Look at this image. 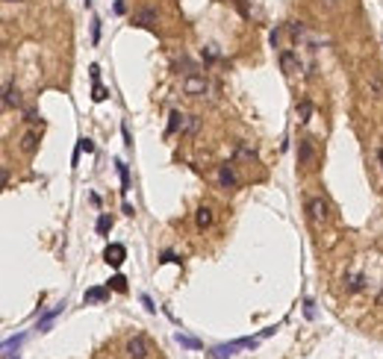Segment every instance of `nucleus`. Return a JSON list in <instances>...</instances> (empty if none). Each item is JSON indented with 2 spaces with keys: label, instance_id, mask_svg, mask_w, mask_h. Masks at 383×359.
<instances>
[{
  "label": "nucleus",
  "instance_id": "1",
  "mask_svg": "<svg viewBox=\"0 0 383 359\" xmlns=\"http://www.w3.org/2000/svg\"><path fill=\"white\" fill-rule=\"evenodd\" d=\"M307 215H310V221L316 224V227H324L327 221H330V206H327V200L324 197H310L307 200Z\"/></svg>",
  "mask_w": 383,
  "mask_h": 359
},
{
  "label": "nucleus",
  "instance_id": "2",
  "mask_svg": "<svg viewBox=\"0 0 383 359\" xmlns=\"http://www.w3.org/2000/svg\"><path fill=\"white\" fill-rule=\"evenodd\" d=\"M124 354H127V359H147L150 357V345H147L145 336H133V339L127 342Z\"/></svg>",
  "mask_w": 383,
  "mask_h": 359
},
{
  "label": "nucleus",
  "instance_id": "3",
  "mask_svg": "<svg viewBox=\"0 0 383 359\" xmlns=\"http://www.w3.org/2000/svg\"><path fill=\"white\" fill-rule=\"evenodd\" d=\"M206 80L201 77V74H189L186 80H183V94H189V97H204L206 94Z\"/></svg>",
  "mask_w": 383,
  "mask_h": 359
},
{
  "label": "nucleus",
  "instance_id": "4",
  "mask_svg": "<svg viewBox=\"0 0 383 359\" xmlns=\"http://www.w3.org/2000/svg\"><path fill=\"white\" fill-rule=\"evenodd\" d=\"M298 165L301 168H313L316 165V144H313V138H298Z\"/></svg>",
  "mask_w": 383,
  "mask_h": 359
},
{
  "label": "nucleus",
  "instance_id": "5",
  "mask_svg": "<svg viewBox=\"0 0 383 359\" xmlns=\"http://www.w3.org/2000/svg\"><path fill=\"white\" fill-rule=\"evenodd\" d=\"M218 186L221 189H236L239 186V180H236V171H233V165H218Z\"/></svg>",
  "mask_w": 383,
  "mask_h": 359
},
{
  "label": "nucleus",
  "instance_id": "6",
  "mask_svg": "<svg viewBox=\"0 0 383 359\" xmlns=\"http://www.w3.org/2000/svg\"><path fill=\"white\" fill-rule=\"evenodd\" d=\"M103 259H106L112 268H121V265H124V259H127L124 245H109V248H106V253H103Z\"/></svg>",
  "mask_w": 383,
  "mask_h": 359
},
{
  "label": "nucleus",
  "instance_id": "7",
  "mask_svg": "<svg viewBox=\"0 0 383 359\" xmlns=\"http://www.w3.org/2000/svg\"><path fill=\"white\" fill-rule=\"evenodd\" d=\"M186 121H189V115H183V112H177V109H171V115H168V136H174V133H186Z\"/></svg>",
  "mask_w": 383,
  "mask_h": 359
},
{
  "label": "nucleus",
  "instance_id": "8",
  "mask_svg": "<svg viewBox=\"0 0 383 359\" xmlns=\"http://www.w3.org/2000/svg\"><path fill=\"white\" fill-rule=\"evenodd\" d=\"M280 68H283L286 77H292V74L301 68V62H298V56H295L292 50H280Z\"/></svg>",
  "mask_w": 383,
  "mask_h": 359
},
{
  "label": "nucleus",
  "instance_id": "9",
  "mask_svg": "<svg viewBox=\"0 0 383 359\" xmlns=\"http://www.w3.org/2000/svg\"><path fill=\"white\" fill-rule=\"evenodd\" d=\"M83 301L86 304H103V301H109V286H91V289H86Z\"/></svg>",
  "mask_w": 383,
  "mask_h": 359
},
{
  "label": "nucleus",
  "instance_id": "10",
  "mask_svg": "<svg viewBox=\"0 0 383 359\" xmlns=\"http://www.w3.org/2000/svg\"><path fill=\"white\" fill-rule=\"evenodd\" d=\"M366 91H369L375 100H383V80H381V74H369V77H366Z\"/></svg>",
  "mask_w": 383,
  "mask_h": 359
},
{
  "label": "nucleus",
  "instance_id": "11",
  "mask_svg": "<svg viewBox=\"0 0 383 359\" xmlns=\"http://www.w3.org/2000/svg\"><path fill=\"white\" fill-rule=\"evenodd\" d=\"M212 221H215V215H212V209H209V206H198V209H195V224H198L201 230L212 227Z\"/></svg>",
  "mask_w": 383,
  "mask_h": 359
},
{
  "label": "nucleus",
  "instance_id": "12",
  "mask_svg": "<svg viewBox=\"0 0 383 359\" xmlns=\"http://www.w3.org/2000/svg\"><path fill=\"white\" fill-rule=\"evenodd\" d=\"M12 106H21V91L15 85H6L3 88V109H12Z\"/></svg>",
  "mask_w": 383,
  "mask_h": 359
},
{
  "label": "nucleus",
  "instance_id": "13",
  "mask_svg": "<svg viewBox=\"0 0 383 359\" xmlns=\"http://www.w3.org/2000/svg\"><path fill=\"white\" fill-rule=\"evenodd\" d=\"M345 289H348L351 295L363 292V289H366V277H363V274H348V277H345Z\"/></svg>",
  "mask_w": 383,
  "mask_h": 359
},
{
  "label": "nucleus",
  "instance_id": "14",
  "mask_svg": "<svg viewBox=\"0 0 383 359\" xmlns=\"http://www.w3.org/2000/svg\"><path fill=\"white\" fill-rule=\"evenodd\" d=\"M133 24H136V27H153V24H156V15H153L150 9H142V12L133 15Z\"/></svg>",
  "mask_w": 383,
  "mask_h": 359
},
{
  "label": "nucleus",
  "instance_id": "15",
  "mask_svg": "<svg viewBox=\"0 0 383 359\" xmlns=\"http://www.w3.org/2000/svg\"><path fill=\"white\" fill-rule=\"evenodd\" d=\"M35 147H38V136H35L32 130H29V133H24V136H21V150L29 156V153H35Z\"/></svg>",
  "mask_w": 383,
  "mask_h": 359
},
{
  "label": "nucleus",
  "instance_id": "16",
  "mask_svg": "<svg viewBox=\"0 0 383 359\" xmlns=\"http://www.w3.org/2000/svg\"><path fill=\"white\" fill-rule=\"evenodd\" d=\"M62 309H65V304H56V306H53V309H50V312L38 321V330H41V333H47V330H50V324H53V318H56V315H62Z\"/></svg>",
  "mask_w": 383,
  "mask_h": 359
},
{
  "label": "nucleus",
  "instance_id": "17",
  "mask_svg": "<svg viewBox=\"0 0 383 359\" xmlns=\"http://www.w3.org/2000/svg\"><path fill=\"white\" fill-rule=\"evenodd\" d=\"M174 339H177V345H183V348H189V351H201V348H204L198 339H192V336H186V333H177Z\"/></svg>",
  "mask_w": 383,
  "mask_h": 359
},
{
  "label": "nucleus",
  "instance_id": "18",
  "mask_svg": "<svg viewBox=\"0 0 383 359\" xmlns=\"http://www.w3.org/2000/svg\"><path fill=\"white\" fill-rule=\"evenodd\" d=\"M310 115H313V103H310V100H301V103H298V121L307 124Z\"/></svg>",
  "mask_w": 383,
  "mask_h": 359
},
{
  "label": "nucleus",
  "instance_id": "19",
  "mask_svg": "<svg viewBox=\"0 0 383 359\" xmlns=\"http://www.w3.org/2000/svg\"><path fill=\"white\" fill-rule=\"evenodd\" d=\"M21 342H24V336L6 339V342H3V357H12V351H18V348H21Z\"/></svg>",
  "mask_w": 383,
  "mask_h": 359
},
{
  "label": "nucleus",
  "instance_id": "20",
  "mask_svg": "<svg viewBox=\"0 0 383 359\" xmlns=\"http://www.w3.org/2000/svg\"><path fill=\"white\" fill-rule=\"evenodd\" d=\"M115 165H118V174H121V192L127 194V192H130V174H127V165H124V162H115Z\"/></svg>",
  "mask_w": 383,
  "mask_h": 359
},
{
  "label": "nucleus",
  "instance_id": "21",
  "mask_svg": "<svg viewBox=\"0 0 383 359\" xmlns=\"http://www.w3.org/2000/svg\"><path fill=\"white\" fill-rule=\"evenodd\" d=\"M106 97H109V91H106V88H103L100 83H94V91H91V100H94V103H103Z\"/></svg>",
  "mask_w": 383,
  "mask_h": 359
},
{
  "label": "nucleus",
  "instance_id": "22",
  "mask_svg": "<svg viewBox=\"0 0 383 359\" xmlns=\"http://www.w3.org/2000/svg\"><path fill=\"white\" fill-rule=\"evenodd\" d=\"M236 156H239V159H254V156H257V150H254V147H248V144L242 141V144L236 147Z\"/></svg>",
  "mask_w": 383,
  "mask_h": 359
},
{
  "label": "nucleus",
  "instance_id": "23",
  "mask_svg": "<svg viewBox=\"0 0 383 359\" xmlns=\"http://www.w3.org/2000/svg\"><path fill=\"white\" fill-rule=\"evenodd\" d=\"M109 230H112V218H109V215H100V218H97V233L106 236Z\"/></svg>",
  "mask_w": 383,
  "mask_h": 359
},
{
  "label": "nucleus",
  "instance_id": "24",
  "mask_svg": "<svg viewBox=\"0 0 383 359\" xmlns=\"http://www.w3.org/2000/svg\"><path fill=\"white\" fill-rule=\"evenodd\" d=\"M109 289H115V292H127V280H124L121 274H115V277L109 280Z\"/></svg>",
  "mask_w": 383,
  "mask_h": 359
},
{
  "label": "nucleus",
  "instance_id": "25",
  "mask_svg": "<svg viewBox=\"0 0 383 359\" xmlns=\"http://www.w3.org/2000/svg\"><path fill=\"white\" fill-rule=\"evenodd\" d=\"M97 41H100V21L91 18V44H97Z\"/></svg>",
  "mask_w": 383,
  "mask_h": 359
},
{
  "label": "nucleus",
  "instance_id": "26",
  "mask_svg": "<svg viewBox=\"0 0 383 359\" xmlns=\"http://www.w3.org/2000/svg\"><path fill=\"white\" fill-rule=\"evenodd\" d=\"M24 121H27V124H32V127H35V124H41V115H38V112H35V109H27V115H24Z\"/></svg>",
  "mask_w": 383,
  "mask_h": 359
},
{
  "label": "nucleus",
  "instance_id": "27",
  "mask_svg": "<svg viewBox=\"0 0 383 359\" xmlns=\"http://www.w3.org/2000/svg\"><path fill=\"white\" fill-rule=\"evenodd\" d=\"M195 130H198V118L189 115V121H186V133H195Z\"/></svg>",
  "mask_w": 383,
  "mask_h": 359
},
{
  "label": "nucleus",
  "instance_id": "28",
  "mask_svg": "<svg viewBox=\"0 0 383 359\" xmlns=\"http://www.w3.org/2000/svg\"><path fill=\"white\" fill-rule=\"evenodd\" d=\"M121 133H124V144H127V147H133V136H130V127H127V124L121 127Z\"/></svg>",
  "mask_w": 383,
  "mask_h": 359
},
{
  "label": "nucleus",
  "instance_id": "29",
  "mask_svg": "<svg viewBox=\"0 0 383 359\" xmlns=\"http://www.w3.org/2000/svg\"><path fill=\"white\" fill-rule=\"evenodd\" d=\"M80 150L91 153V150H94V141H88V138H80Z\"/></svg>",
  "mask_w": 383,
  "mask_h": 359
},
{
  "label": "nucleus",
  "instance_id": "30",
  "mask_svg": "<svg viewBox=\"0 0 383 359\" xmlns=\"http://www.w3.org/2000/svg\"><path fill=\"white\" fill-rule=\"evenodd\" d=\"M142 306H145L147 312H156V306H153V301H150L147 295H142Z\"/></svg>",
  "mask_w": 383,
  "mask_h": 359
},
{
  "label": "nucleus",
  "instance_id": "31",
  "mask_svg": "<svg viewBox=\"0 0 383 359\" xmlns=\"http://www.w3.org/2000/svg\"><path fill=\"white\" fill-rule=\"evenodd\" d=\"M319 3H322V6H324V9H327V12H333V9H336V6H339V0H319Z\"/></svg>",
  "mask_w": 383,
  "mask_h": 359
},
{
  "label": "nucleus",
  "instance_id": "32",
  "mask_svg": "<svg viewBox=\"0 0 383 359\" xmlns=\"http://www.w3.org/2000/svg\"><path fill=\"white\" fill-rule=\"evenodd\" d=\"M304 312H307V318H313V315H316V309H313V301H307V304H304Z\"/></svg>",
  "mask_w": 383,
  "mask_h": 359
},
{
  "label": "nucleus",
  "instance_id": "33",
  "mask_svg": "<svg viewBox=\"0 0 383 359\" xmlns=\"http://www.w3.org/2000/svg\"><path fill=\"white\" fill-rule=\"evenodd\" d=\"M159 262H180V259H177L174 253H162V259H159Z\"/></svg>",
  "mask_w": 383,
  "mask_h": 359
},
{
  "label": "nucleus",
  "instance_id": "34",
  "mask_svg": "<svg viewBox=\"0 0 383 359\" xmlns=\"http://www.w3.org/2000/svg\"><path fill=\"white\" fill-rule=\"evenodd\" d=\"M236 6H239L242 15H248V0H236Z\"/></svg>",
  "mask_w": 383,
  "mask_h": 359
},
{
  "label": "nucleus",
  "instance_id": "35",
  "mask_svg": "<svg viewBox=\"0 0 383 359\" xmlns=\"http://www.w3.org/2000/svg\"><path fill=\"white\" fill-rule=\"evenodd\" d=\"M378 159H381V168H383V147L378 150Z\"/></svg>",
  "mask_w": 383,
  "mask_h": 359
},
{
  "label": "nucleus",
  "instance_id": "36",
  "mask_svg": "<svg viewBox=\"0 0 383 359\" xmlns=\"http://www.w3.org/2000/svg\"><path fill=\"white\" fill-rule=\"evenodd\" d=\"M378 304H383V289H381V295H378Z\"/></svg>",
  "mask_w": 383,
  "mask_h": 359
},
{
  "label": "nucleus",
  "instance_id": "37",
  "mask_svg": "<svg viewBox=\"0 0 383 359\" xmlns=\"http://www.w3.org/2000/svg\"><path fill=\"white\" fill-rule=\"evenodd\" d=\"M3 359H18V354H12V357H3Z\"/></svg>",
  "mask_w": 383,
  "mask_h": 359
},
{
  "label": "nucleus",
  "instance_id": "38",
  "mask_svg": "<svg viewBox=\"0 0 383 359\" xmlns=\"http://www.w3.org/2000/svg\"><path fill=\"white\" fill-rule=\"evenodd\" d=\"M6 3H15V0H6Z\"/></svg>",
  "mask_w": 383,
  "mask_h": 359
}]
</instances>
